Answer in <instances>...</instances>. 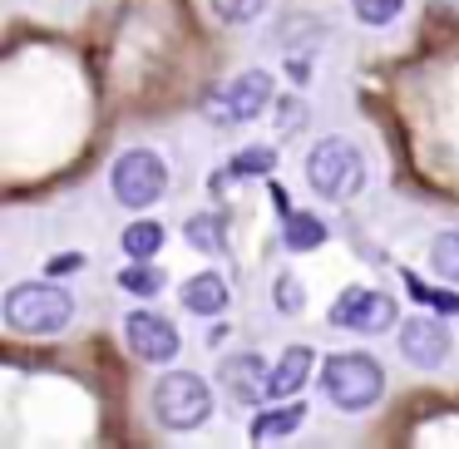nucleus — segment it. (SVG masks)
Instances as JSON below:
<instances>
[{"label":"nucleus","mask_w":459,"mask_h":449,"mask_svg":"<svg viewBox=\"0 0 459 449\" xmlns=\"http://www.w3.org/2000/svg\"><path fill=\"white\" fill-rule=\"evenodd\" d=\"M321 390L341 415H366L385 395V370L370 350H336L321 366Z\"/></svg>","instance_id":"f257e3e1"},{"label":"nucleus","mask_w":459,"mask_h":449,"mask_svg":"<svg viewBox=\"0 0 459 449\" xmlns=\"http://www.w3.org/2000/svg\"><path fill=\"white\" fill-rule=\"evenodd\" d=\"M74 321V297L55 281H21L5 291V326L15 336H60Z\"/></svg>","instance_id":"f03ea898"},{"label":"nucleus","mask_w":459,"mask_h":449,"mask_svg":"<svg viewBox=\"0 0 459 449\" xmlns=\"http://www.w3.org/2000/svg\"><path fill=\"white\" fill-rule=\"evenodd\" d=\"M307 188L326 203H346L366 188V153L351 139H321L307 153Z\"/></svg>","instance_id":"7ed1b4c3"},{"label":"nucleus","mask_w":459,"mask_h":449,"mask_svg":"<svg viewBox=\"0 0 459 449\" xmlns=\"http://www.w3.org/2000/svg\"><path fill=\"white\" fill-rule=\"evenodd\" d=\"M212 415V385L198 370H169V376L153 385V419L163 429H198Z\"/></svg>","instance_id":"20e7f679"},{"label":"nucleus","mask_w":459,"mask_h":449,"mask_svg":"<svg viewBox=\"0 0 459 449\" xmlns=\"http://www.w3.org/2000/svg\"><path fill=\"white\" fill-rule=\"evenodd\" d=\"M109 193L119 208L143 212L169 193V163L159 159L153 149H124L109 168Z\"/></svg>","instance_id":"39448f33"},{"label":"nucleus","mask_w":459,"mask_h":449,"mask_svg":"<svg viewBox=\"0 0 459 449\" xmlns=\"http://www.w3.org/2000/svg\"><path fill=\"white\" fill-rule=\"evenodd\" d=\"M395 297L390 291H370V287H346L331 301L326 321L336 331H356V336H385L395 326Z\"/></svg>","instance_id":"423d86ee"},{"label":"nucleus","mask_w":459,"mask_h":449,"mask_svg":"<svg viewBox=\"0 0 459 449\" xmlns=\"http://www.w3.org/2000/svg\"><path fill=\"white\" fill-rule=\"evenodd\" d=\"M124 341H129V350L139 360H149V366H169V360L178 356V346H183L178 326H173L169 316H159V311H149V307H139V311L124 316Z\"/></svg>","instance_id":"0eeeda50"},{"label":"nucleus","mask_w":459,"mask_h":449,"mask_svg":"<svg viewBox=\"0 0 459 449\" xmlns=\"http://www.w3.org/2000/svg\"><path fill=\"white\" fill-rule=\"evenodd\" d=\"M455 350V331H449L445 316H410L400 326V356L415 370H439Z\"/></svg>","instance_id":"6e6552de"},{"label":"nucleus","mask_w":459,"mask_h":449,"mask_svg":"<svg viewBox=\"0 0 459 449\" xmlns=\"http://www.w3.org/2000/svg\"><path fill=\"white\" fill-rule=\"evenodd\" d=\"M272 104V74L267 70H242L238 80H228V90L212 99L218 124H252Z\"/></svg>","instance_id":"1a4fd4ad"},{"label":"nucleus","mask_w":459,"mask_h":449,"mask_svg":"<svg viewBox=\"0 0 459 449\" xmlns=\"http://www.w3.org/2000/svg\"><path fill=\"white\" fill-rule=\"evenodd\" d=\"M218 380H222V390L232 395V405H262V400H272L267 395L272 366L257 356V350H238V356H228L218 366Z\"/></svg>","instance_id":"9d476101"},{"label":"nucleus","mask_w":459,"mask_h":449,"mask_svg":"<svg viewBox=\"0 0 459 449\" xmlns=\"http://www.w3.org/2000/svg\"><path fill=\"white\" fill-rule=\"evenodd\" d=\"M311 366H316V350H311V346H287V350L277 356V366H272L267 395H272V400H291L301 385H307Z\"/></svg>","instance_id":"9b49d317"},{"label":"nucleus","mask_w":459,"mask_h":449,"mask_svg":"<svg viewBox=\"0 0 459 449\" xmlns=\"http://www.w3.org/2000/svg\"><path fill=\"white\" fill-rule=\"evenodd\" d=\"M178 297L193 316H222V311H228V281H222L218 272H198V277L183 281Z\"/></svg>","instance_id":"f8f14e48"},{"label":"nucleus","mask_w":459,"mask_h":449,"mask_svg":"<svg viewBox=\"0 0 459 449\" xmlns=\"http://www.w3.org/2000/svg\"><path fill=\"white\" fill-rule=\"evenodd\" d=\"M301 419H307V405H297V400H287L277 410H262L252 419V445H281V439H291L301 429Z\"/></svg>","instance_id":"ddd939ff"},{"label":"nucleus","mask_w":459,"mask_h":449,"mask_svg":"<svg viewBox=\"0 0 459 449\" xmlns=\"http://www.w3.org/2000/svg\"><path fill=\"white\" fill-rule=\"evenodd\" d=\"M321 242H326V222L316 212H291V218H281V247L287 252H316Z\"/></svg>","instance_id":"4468645a"},{"label":"nucleus","mask_w":459,"mask_h":449,"mask_svg":"<svg viewBox=\"0 0 459 449\" xmlns=\"http://www.w3.org/2000/svg\"><path fill=\"white\" fill-rule=\"evenodd\" d=\"M163 237H169V232H163V222H153V218H139V222H129V228H124V252H129L134 262H149V257H159V247H163Z\"/></svg>","instance_id":"2eb2a0df"},{"label":"nucleus","mask_w":459,"mask_h":449,"mask_svg":"<svg viewBox=\"0 0 459 449\" xmlns=\"http://www.w3.org/2000/svg\"><path fill=\"white\" fill-rule=\"evenodd\" d=\"M188 247L193 252H208V257H222L228 252V242H222V218L218 212H198V218H188Z\"/></svg>","instance_id":"dca6fc26"},{"label":"nucleus","mask_w":459,"mask_h":449,"mask_svg":"<svg viewBox=\"0 0 459 449\" xmlns=\"http://www.w3.org/2000/svg\"><path fill=\"white\" fill-rule=\"evenodd\" d=\"M119 287L129 291V297H159V291L169 287V277L153 267V257H149V262H134V257H129V267L119 272Z\"/></svg>","instance_id":"f3484780"},{"label":"nucleus","mask_w":459,"mask_h":449,"mask_svg":"<svg viewBox=\"0 0 459 449\" xmlns=\"http://www.w3.org/2000/svg\"><path fill=\"white\" fill-rule=\"evenodd\" d=\"M400 277H405V291L420 301V307H429V311H445V316H459V291L429 287L425 277H415V272H400Z\"/></svg>","instance_id":"a211bd4d"},{"label":"nucleus","mask_w":459,"mask_h":449,"mask_svg":"<svg viewBox=\"0 0 459 449\" xmlns=\"http://www.w3.org/2000/svg\"><path fill=\"white\" fill-rule=\"evenodd\" d=\"M429 267H435V277H445L449 287H459V228L439 232V237L429 242Z\"/></svg>","instance_id":"6ab92c4d"},{"label":"nucleus","mask_w":459,"mask_h":449,"mask_svg":"<svg viewBox=\"0 0 459 449\" xmlns=\"http://www.w3.org/2000/svg\"><path fill=\"white\" fill-rule=\"evenodd\" d=\"M272 168H277V149H267V143H252V149H242L238 159L228 163L232 178H267Z\"/></svg>","instance_id":"aec40b11"},{"label":"nucleus","mask_w":459,"mask_h":449,"mask_svg":"<svg viewBox=\"0 0 459 449\" xmlns=\"http://www.w3.org/2000/svg\"><path fill=\"white\" fill-rule=\"evenodd\" d=\"M351 11H356V21H360V25L380 30V25L400 21V11H405V0H351Z\"/></svg>","instance_id":"412c9836"},{"label":"nucleus","mask_w":459,"mask_h":449,"mask_svg":"<svg viewBox=\"0 0 459 449\" xmlns=\"http://www.w3.org/2000/svg\"><path fill=\"white\" fill-rule=\"evenodd\" d=\"M208 11L218 15L222 25H247L267 11V0H208Z\"/></svg>","instance_id":"4be33fe9"},{"label":"nucleus","mask_w":459,"mask_h":449,"mask_svg":"<svg viewBox=\"0 0 459 449\" xmlns=\"http://www.w3.org/2000/svg\"><path fill=\"white\" fill-rule=\"evenodd\" d=\"M272 301H277V307L287 311V316H297V311H301V301H307V297H301V281L291 277V272H281V277H277V287H272Z\"/></svg>","instance_id":"5701e85b"},{"label":"nucleus","mask_w":459,"mask_h":449,"mask_svg":"<svg viewBox=\"0 0 459 449\" xmlns=\"http://www.w3.org/2000/svg\"><path fill=\"white\" fill-rule=\"evenodd\" d=\"M80 267H84V252H65V257H55L45 272H50V277H60V272H80Z\"/></svg>","instance_id":"b1692460"},{"label":"nucleus","mask_w":459,"mask_h":449,"mask_svg":"<svg viewBox=\"0 0 459 449\" xmlns=\"http://www.w3.org/2000/svg\"><path fill=\"white\" fill-rule=\"evenodd\" d=\"M272 208H277L281 218H291V203H287V188H281V183H272Z\"/></svg>","instance_id":"393cba45"}]
</instances>
